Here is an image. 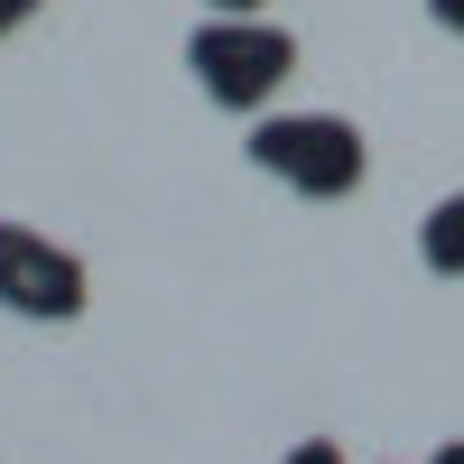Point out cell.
Returning a JSON list of instances; mask_svg holds the SVG:
<instances>
[{"instance_id":"obj_1","label":"cell","mask_w":464,"mask_h":464,"mask_svg":"<svg viewBox=\"0 0 464 464\" xmlns=\"http://www.w3.org/2000/svg\"><path fill=\"white\" fill-rule=\"evenodd\" d=\"M186 74H196V93L214 111L260 121V111H279L288 74H297V37L260 10H214V19L186 28Z\"/></svg>"},{"instance_id":"obj_5","label":"cell","mask_w":464,"mask_h":464,"mask_svg":"<svg viewBox=\"0 0 464 464\" xmlns=\"http://www.w3.org/2000/svg\"><path fill=\"white\" fill-rule=\"evenodd\" d=\"M279 464H353V455H343V446H334V437H306V446H288V455H279Z\"/></svg>"},{"instance_id":"obj_4","label":"cell","mask_w":464,"mask_h":464,"mask_svg":"<svg viewBox=\"0 0 464 464\" xmlns=\"http://www.w3.org/2000/svg\"><path fill=\"white\" fill-rule=\"evenodd\" d=\"M418 260H428L437 279H464V186L428 205V223H418Z\"/></svg>"},{"instance_id":"obj_2","label":"cell","mask_w":464,"mask_h":464,"mask_svg":"<svg viewBox=\"0 0 464 464\" xmlns=\"http://www.w3.org/2000/svg\"><path fill=\"white\" fill-rule=\"evenodd\" d=\"M242 159L260 177H279L288 196H306V205H343L372 177V140L343 111H260L242 130Z\"/></svg>"},{"instance_id":"obj_7","label":"cell","mask_w":464,"mask_h":464,"mask_svg":"<svg viewBox=\"0 0 464 464\" xmlns=\"http://www.w3.org/2000/svg\"><path fill=\"white\" fill-rule=\"evenodd\" d=\"M428 19H437L446 37H464V0H428Z\"/></svg>"},{"instance_id":"obj_9","label":"cell","mask_w":464,"mask_h":464,"mask_svg":"<svg viewBox=\"0 0 464 464\" xmlns=\"http://www.w3.org/2000/svg\"><path fill=\"white\" fill-rule=\"evenodd\" d=\"M205 10H260V0H205Z\"/></svg>"},{"instance_id":"obj_8","label":"cell","mask_w":464,"mask_h":464,"mask_svg":"<svg viewBox=\"0 0 464 464\" xmlns=\"http://www.w3.org/2000/svg\"><path fill=\"white\" fill-rule=\"evenodd\" d=\"M428 464H464V437H446V446H437V455H428Z\"/></svg>"},{"instance_id":"obj_6","label":"cell","mask_w":464,"mask_h":464,"mask_svg":"<svg viewBox=\"0 0 464 464\" xmlns=\"http://www.w3.org/2000/svg\"><path fill=\"white\" fill-rule=\"evenodd\" d=\"M37 10H47V0H0V37H19V28H28Z\"/></svg>"},{"instance_id":"obj_3","label":"cell","mask_w":464,"mask_h":464,"mask_svg":"<svg viewBox=\"0 0 464 464\" xmlns=\"http://www.w3.org/2000/svg\"><path fill=\"white\" fill-rule=\"evenodd\" d=\"M93 306V269L74 260L65 242H47L37 223L0 214V316L19 325H74Z\"/></svg>"}]
</instances>
